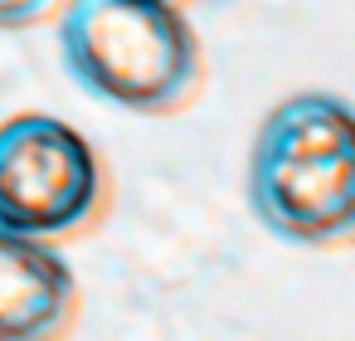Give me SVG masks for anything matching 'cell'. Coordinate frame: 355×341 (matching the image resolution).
<instances>
[{
    "label": "cell",
    "mask_w": 355,
    "mask_h": 341,
    "mask_svg": "<svg viewBox=\"0 0 355 341\" xmlns=\"http://www.w3.org/2000/svg\"><path fill=\"white\" fill-rule=\"evenodd\" d=\"M248 205L287 244L331 249L355 234V127L336 93H297L263 117Z\"/></svg>",
    "instance_id": "obj_1"
},
{
    "label": "cell",
    "mask_w": 355,
    "mask_h": 341,
    "mask_svg": "<svg viewBox=\"0 0 355 341\" xmlns=\"http://www.w3.org/2000/svg\"><path fill=\"white\" fill-rule=\"evenodd\" d=\"M171 6H175V0H171Z\"/></svg>",
    "instance_id": "obj_6"
},
{
    "label": "cell",
    "mask_w": 355,
    "mask_h": 341,
    "mask_svg": "<svg viewBox=\"0 0 355 341\" xmlns=\"http://www.w3.org/2000/svg\"><path fill=\"white\" fill-rule=\"evenodd\" d=\"M59 54L78 88L146 117L180 113L205 78L200 40L171 0H73Z\"/></svg>",
    "instance_id": "obj_2"
},
{
    "label": "cell",
    "mask_w": 355,
    "mask_h": 341,
    "mask_svg": "<svg viewBox=\"0 0 355 341\" xmlns=\"http://www.w3.org/2000/svg\"><path fill=\"white\" fill-rule=\"evenodd\" d=\"M103 205L98 151L59 117L20 113L0 122V224L59 239L83 229Z\"/></svg>",
    "instance_id": "obj_3"
},
{
    "label": "cell",
    "mask_w": 355,
    "mask_h": 341,
    "mask_svg": "<svg viewBox=\"0 0 355 341\" xmlns=\"http://www.w3.org/2000/svg\"><path fill=\"white\" fill-rule=\"evenodd\" d=\"M59 0H0V30H30L44 15H54Z\"/></svg>",
    "instance_id": "obj_5"
},
{
    "label": "cell",
    "mask_w": 355,
    "mask_h": 341,
    "mask_svg": "<svg viewBox=\"0 0 355 341\" xmlns=\"http://www.w3.org/2000/svg\"><path fill=\"white\" fill-rule=\"evenodd\" d=\"M73 312L78 283L49 239L0 224V341H64Z\"/></svg>",
    "instance_id": "obj_4"
}]
</instances>
